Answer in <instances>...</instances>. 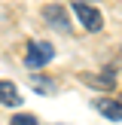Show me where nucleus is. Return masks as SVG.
I'll list each match as a JSON object with an SVG mask.
<instances>
[{
	"label": "nucleus",
	"mask_w": 122,
	"mask_h": 125,
	"mask_svg": "<svg viewBox=\"0 0 122 125\" xmlns=\"http://www.w3.org/2000/svg\"><path fill=\"white\" fill-rule=\"evenodd\" d=\"M79 79H82L85 85H95V89H113V85H116L113 70H104V73H82Z\"/></svg>",
	"instance_id": "obj_5"
},
{
	"label": "nucleus",
	"mask_w": 122,
	"mask_h": 125,
	"mask_svg": "<svg viewBox=\"0 0 122 125\" xmlns=\"http://www.w3.org/2000/svg\"><path fill=\"white\" fill-rule=\"evenodd\" d=\"M95 110L101 116H107V119H113V122H122V98H98Z\"/></svg>",
	"instance_id": "obj_3"
},
{
	"label": "nucleus",
	"mask_w": 122,
	"mask_h": 125,
	"mask_svg": "<svg viewBox=\"0 0 122 125\" xmlns=\"http://www.w3.org/2000/svg\"><path fill=\"white\" fill-rule=\"evenodd\" d=\"M73 12H76L79 24H82L89 34H98V31L104 28V15H101L92 3H85V0H76V3H73Z\"/></svg>",
	"instance_id": "obj_2"
},
{
	"label": "nucleus",
	"mask_w": 122,
	"mask_h": 125,
	"mask_svg": "<svg viewBox=\"0 0 122 125\" xmlns=\"http://www.w3.org/2000/svg\"><path fill=\"white\" fill-rule=\"evenodd\" d=\"M30 85H34V92H40V95H55V92H58V83H55L52 76H30Z\"/></svg>",
	"instance_id": "obj_7"
},
{
	"label": "nucleus",
	"mask_w": 122,
	"mask_h": 125,
	"mask_svg": "<svg viewBox=\"0 0 122 125\" xmlns=\"http://www.w3.org/2000/svg\"><path fill=\"white\" fill-rule=\"evenodd\" d=\"M9 125H40V122H37V116H30V113H15L9 119Z\"/></svg>",
	"instance_id": "obj_8"
},
{
	"label": "nucleus",
	"mask_w": 122,
	"mask_h": 125,
	"mask_svg": "<svg viewBox=\"0 0 122 125\" xmlns=\"http://www.w3.org/2000/svg\"><path fill=\"white\" fill-rule=\"evenodd\" d=\"M0 104L3 107H18L21 104V95H18V89L9 79H0Z\"/></svg>",
	"instance_id": "obj_6"
},
{
	"label": "nucleus",
	"mask_w": 122,
	"mask_h": 125,
	"mask_svg": "<svg viewBox=\"0 0 122 125\" xmlns=\"http://www.w3.org/2000/svg\"><path fill=\"white\" fill-rule=\"evenodd\" d=\"M55 58V46L49 40H30L28 43V55H24V67L28 70H40Z\"/></svg>",
	"instance_id": "obj_1"
},
{
	"label": "nucleus",
	"mask_w": 122,
	"mask_h": 125,
	"mask_svg": "<svg viewBox=\"0 0 122 125\" xmlns=\"http://www.w3.org/2000/svg\"><path fill=\"white\" fill-rule=\"evenodd\" d=\"M43 18H46V21L52 24L55 31H70V21H67V12L61 9L58 3H52V6H46V9H43Z\"/></svg>",
	"instance_id": "obj_4"
}]
</instances>
